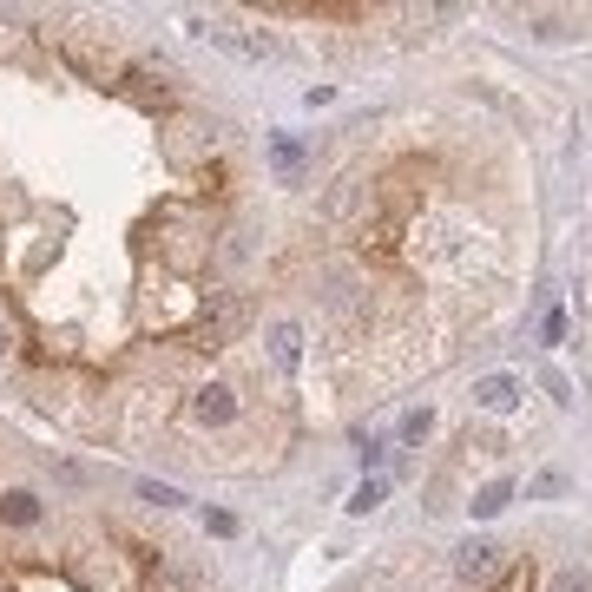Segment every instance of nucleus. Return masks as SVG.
<instances>
[{"label":"nucleus","mask_w":592,"mask_h":592,"mask_svg":"<svg viewBox=\"0 0 592 592\" xmlns=\"http://www.w3.org/2000/svg\"><path fill=\"white\" fill-rule=\"evenodd\" d=\"M382 500H389V481H362V487H356V500H349V507H356V514H375V507H382Z\"/></svg>","instance_id":"nucleus-4"},{"label":"nucleus","mask_w":592,"mask_h":592,"mask_svg":"<svg viewBox=\"0 0 592 592\" xmlns=\"http://www.w3.org/2000/svg\"><path fill=\"white\" fill-rule=\"evenodd\" d=\"M553 592H592V579L579 573V566H560V573H553Z\"/></svg>","instance_id":"nucleus-6"},{"label":"nucleus","mask_w":592,"mask_h":592,"mask_svg":"<svg viewBox=\"0 0 592 592\" xmlns=\"http://www.w3.org/2000/svg\"><path fill=\"white\" fill-rule=\"evenodd\" d=\"M454 573L468 579V586H494V579H507V553L494 540H468L454 553Z\"/></svg>","instance_id":"nucleus-2"},{"label":"nucleus","mask_w":592,"mask_h":592,"mask_svg":"<svg viewBox=\"0 0 592 592\" xmlns=\"http://www.w3.org/2000/svg\"><path fill=\"white\" fill-rule=\"evenodd\" d=\"M474 402H481L487 415H507V408L520 402V382H514V375H487L481 389H474Z\"/></svg>","instance_id":"nucleus-3"},{"label":"nucleus","mask_w":592,"mask_h":592,"mask_svg":"<svg viewBox=\"0 0 592 592\" xmlns=\"http://www.w3.org/2000/svg\"><path fill=\"white\" fill-rule=\"evenodd\" d=\"M500 507H507V481H494V487H481V500H474V514H500Z\"/></svg>","instance_id":"nucleus-5"},{"label":"nucleus","mask_w":592,"mask_h":592,"mask_svg":"<svg viewBox=\"0 0 592 592\" xmlns=\"http://www.w3.org/2000/svg\"><path fill=\"white\" fill-rule=\"evenodd\" d=\"M428 428H435V415H428V408H415V415L402 421V441H428Z\"/></svg>","instance_id":"nucleus-7"},{"label":"nucleus","mask_w":592,"mask_h":592,"mask_svg":"<svg viewBox=\"0 0 592 592\" xmlns=\"http://www.w3.org/2000/svg\"><path fill=\"white\" fill-rule=\"evenodd\" d=\"M0 592H204L178 546L132 533L86 500H60L40 481H0Z\"/></svg>","instance_id":"nucleus-1"}]
</instances>
